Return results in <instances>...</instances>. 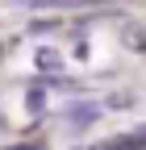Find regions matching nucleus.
I'll list each match as a JSON object with an SVG mask.
<instances>
[]
</instances>
